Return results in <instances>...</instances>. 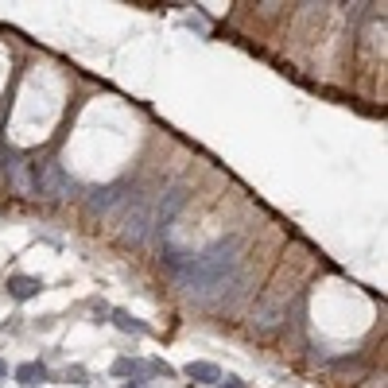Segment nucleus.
<instances>
[{
  "instance_id": "423d86ee",
  "label": "nucleus",
  "mask_w": 388,
  "mask_h": 388,
  "mask_svg": "<svg viewBox=\"0 0 388 388\" xmlns=\"http://www.w3.org/2000/svg\"><path fill=\"white\" fill-rule=\"evenodd\" d=\"M109 315H113V323L125 330V334H144V330H148L144 323H136V318H132L128 311H109Z\"/></svg>"
},
{
  "instance_id": "f03ea898",
  "label": "nucleus",
  "mask_w": 388,
  "mask_h": 388,
  "mask_svg": "<svg viewBox=\"0 0 388 388\" xmlns=\"http://www.w3.org/2000/svg\"><path fill=\"white\" fill-rule=\"evenodd\" d=\"M16 381H20L23 388L43 384V381H47V365H43V361H23V365L16 369Z\"/></svg>"
},
{
  "instance_id": "9d476101",
  "label": "nucleus",
  "mask_w": 388,
  "mask_h": 388,
  "mask_svg": "<svg viewBox=\"0 0 388 388\" xmlns=\"http://www.w3.org/2000/svg\"><path fill=\"white\" fill-rule=\"evenodd\" d=\"M4 373H8V365H4V361H0V377H4Z\"/></svg>"
},
{
  "instance_id": "7ed1b4c3",
  "label": "nucleus",
  "mask_w": 388,
  "mask_h": 388,
  "mask_svg": "<svg viewBox=\"0 0 388 388\" xmlns=\"http://www.w3.org/2000/svg\"><path fill=\"white\" fill-rule=\"evenodd\" d=\"M187 377L198 381V384H218L221 381V369L214 365V361H191V365H187Z\"/></svg>"
},
{
  "instance_id": "39448f33",
  "label": "nucleus",
  "mask_w": 388,
  "mask_h": 388,
  "mask_svg": "<svg viewBox=\"0 0 388 388\" xmlns=\"http://www.w3.org/2000/svg\"><path fill=\"white\" fill-rule=\"evenodd\" d=\"M113 373H117V377H132L136 384H144L148 365H144V361H136V357H117V361H113Z\"/></svg>"
},
{
  "instance_id": "6e6552de",
  "label": "nucleus",
  "mask_w": 388,
  "mask_h": 388,
  "mask_svg": "<svg viewBox=\"0 0 388 388\" xmlns=\"http://www.w3.org/2000/svg\"><path fill=\"white\" fill-rule=\"evenodd\" d=\"M148 373H155V377H175V369H171L167 361H152V365H148Z\"/></svg>"
},
{
  "instance_id": "0eeeda50",
  "label": "nucleus",
  "mask_w": 388,
  "mask_h": 388,
  "mask_svg": "<svg viewBox=\"0 0 388 388\" xmlns=\"http://www.w3.org/2000/svg\"><path fill=\"white\" fill-rule=\"evenodd\" d=\"M113 194H117V187H105V191H94V198H89V210H105V206L113 202Z\"/></svg>"
},
{
  "instance_id": "f257e3e1",
  "label": "nucleus",
  "mask_w": 388,
  "mask_h": 388,
  "mask_svg": "<svg viewBox=\"0 0 388 388\" xmlns=\"http://www.w3.org/2000/svg\"><path fill=\"white\" fill-rule=\"evenodd\" d=\"M233 264H237L233 241H221L210 253H202V257H187L175 268V276L183 284V292L202 295V292H214V287H226V276L233 272Z\"/></svg>"
},
{
  "instance_id": "9b49d317",
  "label": "nucleus",
  "mask_w": 388,
  "mask_h": 388,
  "mask_svg": "<svg viewBox=\"0 0 388 388\" xmlns=\"http://www.w3.org/2000/svg\"><path fill=\"white\" fill-rule=\"evenodd\" d=\"M128 388H144V384H128Z\"/></svg>"
},
{
  "instance_id": "1a4fd4ad",
  "label": "nucleus",
  "mask_w": 388,
  "mask_h": 388,
  "mask_svg": "<svg viewBox=\"0 0 388 388\" xmlns=\"http://www.w3.org/2000/svg\"><path fill=\"white\" fill-rule=\"evenodd\" d=\"M218 388H245V381H233V377H229V381H218Z\"/></svg>"
},
{
  "instance_id": "20e7f679",
  "label": "nucleus",
  "mask_w": 388,
  "mask_h": 388,
  "mask_svg": "<svg viewBox=\"0 0 388 388\" xmlns=\"http://www.w3.org/2000/svg\"><path fill=\"white\" fill-rule=\"evenodd\" d=\"M39 279L35 276H12L8 279V295H12V299H31V295H39Z\"/></svg>"
}]
</instances>
